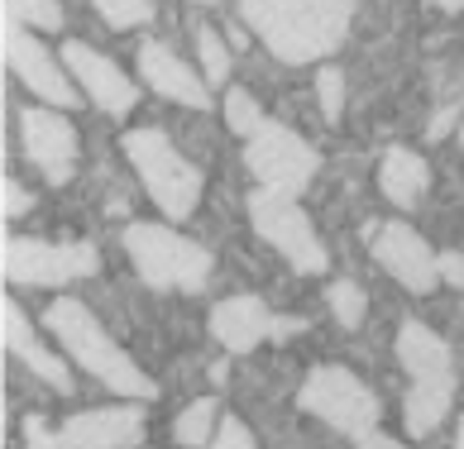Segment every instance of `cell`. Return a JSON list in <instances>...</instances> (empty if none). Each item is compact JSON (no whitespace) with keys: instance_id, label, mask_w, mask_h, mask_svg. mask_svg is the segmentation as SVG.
I'll list each match as a JSON object with an SVG mask.
<instances>
[{"instance_id":"obj_1","label":"cell","mask_w":464,"mask_h":449,"mask_svg":"<svg viewBox=\"0 0 464 449\" xmlns=\"http://www.w3.org/2000/svg\"><path fill=\"white\" fill-rule=\"evenodd\" d=\"M359 0H239L245 24L283 62H321L350 33Z\"/></svg>"},{"instance_id":"obj_2","label":"cell","mask_w":464,"mask_h":449,"mask_svg":"<svg viewBox=\"0 0 464 449\" xmlns=\"http://www.w3.org/2000/svg\"><path fill=\"white\" fill-rule=\"evenodd\" d=\"M44 325H48V335L77 358V368H87L96 383L111 387L115 396H130V402H153V396H159V383L120 349V344L106 335V325H101L77 297L48 301Z\"/></svg>"},{"instance_id":"obj_3","label":"cell","mask_w":464,"mask_h":449,"mask_svg":"<svg viewBox=\"0 0 464 449\" xmlns=\"http://www.w3.org/2000/svg\"><path fill=\"white\" fill-rule=\"evenodd\" d=\"M398 358H402V368L411 373L402 425H407L411 440H426L445 416H450V402H455V349L431 330V325L402 320Z\"/></svg>"},{"instance_id":"obj_4","label":"cell","mask_w":464,"mask_h":449,"mask_svg":"<svg viewBox=\"0 0 464 449\" xmlns=\"http://www.w3.org/2000/svg\"><path fill=\"white\" fill-rule=\"evenodd\" d=\"M120 148H125V158L134 163V172H140L149 201L159 205L168 220H187L197 211V201H201V167L192 158H182V153L168 144V134H159V129H130L125 139H120Z\"/></svg>"},{"instance_id":"obj_5","label":"cell","mask_w":464,"mask_h":449,"mask_svg":"<svg viewBox=\"0 0 464 449\" xmlns=\"http://www.w3.org/2000/svg\"><path fill=\"white\" fill-rule=\"evenodd\" d=\"M125 253L134 258V272H140L149 287L201 291L211 282V253H206L197 239L178 234L173 224H153V220L125 224Z\"/></svg>"},{"instance_id":"obj_6","label":"cell","mask_w":464,"mask_h":449,"mask_svg":"<svg viewBox=\"0 0 464 449\" xmlns=\"http://www.w3.org/2000/svg\"><path fill=\"white\" fill-rule=\"evenodd\" d=\"M297 402H302V411H312L316 421H325L331 430H340V435H350L354 444H364L378 430V416H383V411H378V396L340 364H321V368L306 373Z\"/></svg>"},{"instance_id":"obj_7","label":"cell","mask_w":464,"mask_h":449,"mask_svg":"<svg viewBox=\"0 0 464 449\" xmlns=\"http://www.w3.org/2000/svg\"><path fill=\"white\" fill-rule=\"evenodd\" d=\"M249 224L268 249H278L292 268L306 272V278H316V272H325V263H331L325 244L316 239V224L297 205V196H278V192L254 186L249 192Z\"/></svg>"},{"instance_id":"obj_8","label":"cell","mask_w":464,"mask_h":449,"mask_svg":"<svg viewBox=\"0 0 464 449\" xmlns=\"http://www.w3.org/2000/svg\"><path fill=\"white\" fill-rule=\"evenodd\" d=\"M245 163L254 172V182L264 186V192H278V196H302L306 186H312L316 167H321V153L302 139L297 129L278 125V119H268V125L245 139Z\"/></svg>"},{"instance_id":"obj_9","label":"cell","mask_w":464,"mask_h":449,"mask_svg":"<svg viewBox=\"0 0 464 449\" xmlns=\"http://www.w3.org/2000/svg\"><path fill=\"white\" fill-rule=\"evenodd\" d=\"M96 268L101 258L92 244H48V239L5 234V249H0V272H5V282H20V287H63V282L92 278Z\"/></svg>"},{"instance_id":"obj_10","label":"cell","mask_w":464,"mask_h":449,"mask_svg":"<svg viewBox=\"0 0 464 449\" xmlns=\"http://www.w3.org/2000/svg\"><path fill=\"white\" fill-rule=\"evenodd\" d=\"M5 67L20 77V86H29V91L44 100V106H53L63 115L72 106H82V91L72 86V77H67V67H58V58L48 53L20 20H5Z\"/></svg>"},{"instance_id":"obj_11","label":"cell","mask_w":464,"mask_h":449,"mask_svg":"<svg viewBox=\"0 0 464 449\" xmlns=\"http://www.w3.org/2000/svg\"><path fill=\"white\" fill-rule=\"evenodd\" d=\"M369 249L378 258V268L392 282H402L407 291H431L440 282V253L411 230L407 220H388V224H369Z\"/></svg>"},{"instance_id":"obj_12","label":"cell","mask_w":464,"mask_h":449,"mask_svg":"<svg viewBox=\"0 0 464 449\" xmlns=\"http://www.w3.org/2000/svg\"><path fill=\"white\" fill-rule=\"evenodd\" d=\"M20 129H24V153L29 163L44 172L53 186L72 182L77 158H82V144H77V129L63 110H44V106H29L20 110Z\"/></svg>"},{"instance_id":"obj_13","label":"cell","mask_w":464,"mask_h":449,"mask_svg":"<svg viewBox=\"0 0 464 449\" xmlns=\"http://www.w3.org/2000/svg\"><path fill=\"white\" fill-rule=\"evenodd\" d=\"M63 67H67V77L77 81V91L92 100L96 110H106V115H130L134 110V81L120 72V67L106 58V53H96L92 43H82V39H67L63 43Z\"/></svg>"},{"instance_id":"obj_14","label":"cell","mask_w":464,"mask_h":449,"mask_svg":"<svg viewBox=\"0 0 464 449\" xmlns=\"http://www.w3.org/2000/svg\"><path fill=\"white\" fill-rule=\"evenodd\" d=\"M140 72H144V81L153 86V91H159L163 100H173V106H187V110L211 106V81H206L197 67H187L173 48H163L159 39L140 43Z\"/></svg>"},{"instance_id":"obj_15","label":"cell","mask_w":464,"mask_h":449,"mask_svg":"<svg viewBox=\"0 0 464 449\" xmlns=\"http://www.w3.org/2000/svg\"><path fill=\"white\" fill-rule=\"evenodd\" d=\"M211 335L220 339L226 354H249L264 339H278V316L264 306V297L239 291V297H226L211 306Z\"/></svg>"},{"instance_id":"obj_16","label":"cell","mask_w":464,"mask_h":449,"mask_svg":"<svg viewBox=\"0 0 464 449\" xmlns=\"http://www.w3.org/2000/svg\"><path fill=\"white\" fill-rule=\"evenodd\" d=\"M63 435L72 440V449H134L144 440V411L134 402L77 411L63 421Z\"/></svg>"},{"instance_id":"obj_17","label":"cell","mask_w":464,"mask_h":449,"mask_svg":"<svg viewBox=\"0 0 464 449\" xmlns=\"http://www.w3.org/2000/svg\"><path fill=\"white\" fill-rule=\"evenodd\" d=\"M0 330H5V349H10L14 358H20V364H24L29 373H39L48 387H58L63 396L77 387L63 358H58L53 349H44V344H39V335H34V325L24 320V310H20V301H14V297L0 301Z\"/></svg>"},{"instance_id":"obj_18","label":"cell","mask_w":464,"mask_h":449,"mask_svg":"<svg viewBox=\"0 0 464 449\" xmlns=\"http://www.w3.org/2000/svg\"><path fill=\"white\" fill-rule=\"evenodd\" d=\"M426 186H431V167H426L421 153L392 144L383 158H378V192L398 205V211H417Z\"/></svg>"},{"instance_id":"obj_19","label":"cell","mask_w":464,"mask_h":449,"mask_svg":"<svg viewBox=\"0 0 464 449\" xmlns=\"http://www.w3.org/2000/svg\"><path fill=\"white\" fill-rule=\"evenodd\" d=\"M211 430H220V406H216V396H197V402L178 416L173 440L187 444V449H211V440H216Z\"/></svg>"},{"instance_id":"obj_20","label":"cell","mask_w":464,"mask_h":449,"mask_svg":"<svg viewBox=\"0 0 464 449\" xmlns=\"http://www.w3.org/2000/svg\"><path fill=\"white\" fill-rule=\"evenodd\" d=\"M226 125H230V134H239V139H254V134L268 125L259 96L245 91V86H230L226 91Z\"/></svg>"},{"instance_id":"obj_21","label":"cell","mask_w":464,"mask_h":449,"mask_svg":"<svg viewBox=\"0 0 464 449\" xmlns=\"http://www.w3.org/2000/svg\"><path fill=\"white\" fill-rule=\"evenodd\" d=\"M197 58H201V77L211 86L230 81V43L216 29H197Z\"/></svg>"},{"instance_id":"obj_22","label":"cell","mask_w":464,"mask_h":449,"mask_svg":"<svg viewBox=\"0 0 464 449\" xmlns=\"http://www.w3.org/2000/svg\"><path fill=\"white\" fill-rule=\"evenodd\" d=\"M5 20H20L24 29H63L58 0H5Z\"/></svg>"},{"instance_id":"obj_23","label":"cell","mask_w":464,"mask_h":449,"mask_svg":"<svg viewBox=\"0 0 464 449\" xmlns=\"http://www.w3.org/2000/svg\"><path fill=\"white\" fill-rule=\"evenodd\" d=\"M92 5L111 29H140L153 20V0H92Z\"/></svg>"},{"instance_id":"obj_24","label":"cell","mask_w":464,"mask_h":449,"mask_svg":"<svg viewBox=\"0 0 464 449\" xmlns=\"http://www.w3.org/2000/svg\"><path fill=\"white\" fill-rule=\"evenodd\" d=\"M325 306H331V316L345 325V330H354V325H364V291H359L354 282H331V291H325Z\"/></svg>"},{"instance_id":"obj_25","label":"cell","mask_w":464,"mask_h":449,"mask_svg":"<svg viewBox=\"0 0 464 449\" xmlns=\"http://www.w3.org/2000/svg\"><path fill=\"white\" fill-rule=\"evenodd\" d=\"M316 100H321L325 125H340V115H345V72L340 67H321L316 72Z\"/></svg>"},{"instance_id":"obj_26","label":"cell","mask_w":464,"mask_h":449,"mask_svg":"<svg viewBox=\"0 0 464 449\" xmlns=\"http://www.w3.org/2000/svg\"><path fill=\"white\" fill-rule=\"evenodd\" d=\"M24 440H29V449H72V440L63 430H53L44 416H24Z\"/></svg>"},{"instance_id":"obj_27","label":"cell","mask_w":464,"mask_h":449,"mask_svg":"<svg viewBox=\"0 0 464 449\" xmlns=\"http://www.w3.org/2000/svg\"><path fill=\"white\" fill-rule=\"evenodd\" d=\"M211 449H259V440L249 435V425L239 416H220V430H216Z\"/></svg>"},{"instance_id":"obj_28","label":"cell","mask_w":464,"mask_h":449,"mask_svg":"<svg viewBox=\"0 0 464 449\" xmlns=\"http://www.w3.org/2000/svg\"><path fill=\"white\" fill-rule=\"evenodd\" d=\"M0 192H5V220H14V215H24L29 205H34V196H29V192H24V186L14 182V177H5V182H0Z\"/></svg>"},{"instance_id":"obj_29","label":"cell","mask_w":464,"mask_h":449,"mask_svg":"<svg viewBox=\"0 0 464 449\" xmlns=\"http://www.w3.org/2000/svg\"><path fill=\"white\" fill-rule=\"evenodd\" d=\"M440 278L450 287H464V253H455V249L440 253Z\"/></svg>"},{"instance_id":"obj_30","label":"cell","mask_w":464,"mask_h":449,"mask_svg":"<svg viewBox=\"0 0 464 449\" xmlns=\"http://www.w3.org/2000/svg\"><path fill=\"white\" fill-rule=\"evenodd\" d=\"M455 115H459L455 106H445V110H436V115H431V125H426V139H440V134H445V129L455 125Z\"/></svg>"},{"instance_id":"obj_31","label":"cell","mask_w":464,"mask_h":449,"mask_svg":"<svg viewBox=\"0 0 464 449\" xmlns=\"http://www.w3.org/2000/svg\"><path fill=\"white\" fill-rule=\"evenodd\" d=\"M359 449H407V444H402V440H392V435H383V430H373V435L359 444Z\"/></svg>"},{"instance_id":"obj_32","label":"cell","mask_w":464,"mask_h":449,"mask_svg":"<svg viewBox=\"0 0 464 449\" xmlns=\"http://www.w3.org/2000/svg\"><path fill=\"white\" fill-rule=\"evenodd\" d=\"M431 5H440L445 14H455V10H464V0H431Z\"/></svg>"},{"instance_id":"obj_33","label":"cell","mask_w":464,"mask_h":449,"mask_svg":"<svg viewBox=\"0 0 464 449\" xmlns=\"http://www.w3.org/2000/svg\"><path fill=\"white\" fill-rule=\"evenodd\" d=\"M455 449H464V416H459V430H455Z\"/></svg>"},{"instance_id":"obj_34","label":"cell","mask_w":464,"mask_h":449,"mask_svg":"<svg viewBox=\"0 0 464 449\" xmlns=\"http://www.w3.org/2000/svg\"><path fill=\"white\" fill-rule=\"evenodd\" d=\"M197 5H220V0H197Z\"/></svg>"},{"instance_id":"obj_35","label":"cell","mask_w":464,"mask_h":449,"mask_svg":"<svg viewBox=\"0 0 464 449\" xmlns=\"http://www.w3.org/2000/svg\"><path fill=\"white\" fill-rule=\"evenodd\" d=\"M459 144H464V129H459Z\"/></svg>"}]
</instances>
